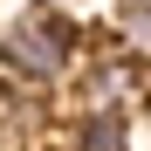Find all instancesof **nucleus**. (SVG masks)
<instances>
[{"instance_id":"nucleus-1","label":"nucleus","mask_w":151,"mask_h":151,"mask_svg":"<svg viewBox=\"0 0 151 151\" xmlns=\"http://www.w3.org/2000/svg\"><path fill=\"white\" fill-rule=\"evenodd\" d=\"M0 62H7L21 83H62L69 62H76V28H69V14L48 7V0L28 7L7 35H0Z\"/></svg>"},{"instance_id":"nucleus-2","label":"nucleus","mask_w":151,"mask_h":151,"mask_svg":"<svg viewBox=\"0 0 151 151\" xmlns=\"http://www.w3.org/2000/svg\"><path fill=\"white\" fill-rule=\"evenodd\" d=\"M83 151H124V110H89Z\"/></svg>"},{"instance_id":"nucleus-3","label":"nucleus","mask_w":151,"mask_h":151,"mask_svg":"<svg viewBox=\"0 0 151 151\" xmlns=\"http://www.w3.org/2000/svg\"><path fill=\"white\" fill-rule=\"evenodd\" d=\"M117 28H124V48L131 55H151V0H124Z\"/></svg>"}]
</instances>
